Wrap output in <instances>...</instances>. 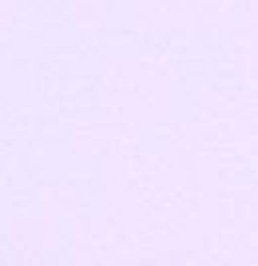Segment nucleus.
Returning a JSON list of instances; mask_svg holds the SVG:
<instances>
[]
</instances>
